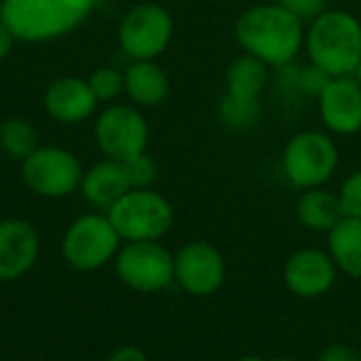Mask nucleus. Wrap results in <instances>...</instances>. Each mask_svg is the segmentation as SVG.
Instances as JSON below:
<instances>
[{"instance_id":"obj_28","label":"nucleus","mask_w":361,"mask_h":361,"mask_svg":"<svg viewBox=\"0 0 361 361\" xmlns=\"http://www.w3.org/2000/svg\"><path fill=\"white\" fill-rule=\"evenodd\" d=\"M317 361H360V351L345 343H332L319 351Z\"/></svg>"},{"instance_id":"obj_19","label":"nucleus","mask_w":361,"mask_h":361,"mask_svg":"<svg viewBox=\"0 0 361 361\" xmlns=\"http://www.w3.org/2000/svg\"><path fill=\"white\" fill-rule=\"evenodd\" d=\"M328 254L332 256L338 273L351 279H361V220L343 216L341 222L326 235Z\"/></svg>"},{"instance_id":"obj_7","label":"nucleus","mask_w":361,"mask_h":361,"mask_svg":"<svg viewBox=\"0 0 361 361\" xmlns=\"http://www.w3.org/2000/svg\"><path fill=\"white\" fill-rule=\"evenodd\" d=\"M116 277L133 292L154 294L173 281V254L159 241L125 243L114 258Z\"/></svg>"},{"instance_id":"obj_34","label":"nucleus","mask_w":361,"mask_h":361,"mask_svg":"<svg viewBox=\"0 0 361 361\" xmlns=\"http://www.w3.org/2000/svg\"><path fill=\"white\" fill-rule=\"evenodd\" d=\"M360 361H361V351H360Z\"/></svg>"},{"instance_id":"obj_18","label":"nucleus","mask_w":361,"mask_h":361,"mask_svg":"<svg viewBox=\"0 0 361 361\" xmlns=\"http://www.w3.org/2000/svg\"><path fill=\"white\" fill-rule=\"evenodd\" d=\"M269 82H271V68L264 61L247 53H241L226 68L224 93L243 99H262V93L267 91Z\"/></svg>"},{"instance_id":"obj_26","label":"nucleus","mask_w":361,"mask_h":361,"mask_svg":"<svg viewBox=\"0 0 361 361\" xmlns=\"http://www.w3.org/2000/svg\"><path fill=\"white\" fill-rule=\"evenodd\" d=\"M125 169H127V176H129L133 188H150V184L157 180V165L146 154H140V157L127 161Z\"/></svg>"},{"instance_id":"obj_2","label":"nucleus","mask_w":361,"mask_h":361,"mask_svg":"<svg viewBox=\"0 0 361 361\" xmlns=\"http://www.w3.org/2000/svg\"><path fill=\"white\" fill-rule=\"evenodd\" d=\"M305 51L330 78L353 76L361 59V21L343 8L324 11L307 23Z\"/></svg>"},{"instance_id":"obj_13","label":"nucleus","mask_w":361,"mask_h":361,"mask_svg":"<svg viewBox=\"0 0 361 361\" xmlns=\"http://www.w3.org/2000/svg\"><path fill=\"white\" fill-rule=\"evenodd\" d=\"M322 125L332 135H355L361 131V85L355 76H334L315 99Z\"/></svg>"},{"instance_id":"obj_11","label":"nucleus","mask_w":361,"mask_h":361,"mask_svg":"<svg viewBox=\"0 0 361 361\" xmlns=\"http://www.w3.org/2000/svg\"><path fill=\"white\" fill-rule=\"evenodd\" d=\"M95 135L102 152L110 161L127 163L144 154L148 144V125L137 110L114 106L99 116Z\"/></svg>"},{"instance_id":"obj_29","label":"nucleus","mask_w":361,"mask_h":361,"mask_svg":"<svg viewBox=\"0 0 361 361\" xmlns=\"http://www.w3.org/2000/svg\"><path fill=\"white\" fill-rule=\"evenodd\" d=\"M104 361H148V357H146V353L140 347L125 345V347L114 349Z\"/></svg>"},{"instance_id":"obj_20","label":"nucleus","mask_w":361,"mask_h":361,"mask_svg":"<svg viewBox=\"0 0 361 361\" xmlns=\"http://www.w3.org/2000/svg\"><path fill=\"white\" fill-rule=\"evenodd\" d=\"M125 89L135 104L152 108L163 104L169 95V78L152 59L135 61L125 72Z\"/></svg>"},{"instance_id":"obj_5","label":"nucleus","mask_w":361,"mask_h":361,"mask_svg":"<svg viewBox=\"0 0 361 361\" xmlns=\"http://www.w3.org/2000/svg\"><path fill=\"white\" fill-rule=\"evenodd\" d=\"M108 220L125 243L161 241L173 226V207L152 188H131L108 209Z\"/></svg>"},{"instance_id":"obj_4","label":"nucleus","mask_w":361,"mask_h":361,"mask_svg":"<svg viewBox=\"0 0 361 361\" xmlns=\"http://www.w3.org/2000/svg\"><path fill=\"white\" fill-rule=\"evenodd\" d=\"M341 163V152L328 131L305 129L294 133L281 152V171L296 190L326 186Z\"/></svg>"},{"instance_id":"obj_8","label":"nucleus","mask_w":361,"mask_h":361,"mask_svg":"<svg viewBox=\"0 0 361 361\" xmlns=\"http://www.w3.org/2000/svg\"><path fill=\"white\" fill-rule=\"evenodd\" d=\"M226 260L207 241H190L173 254V281L195 298H207L226 283Z\"/></svg>"},{"instance_id":"obj_30","label":"nucleus","mask_w":361,"mask_h":361,"mask_svg":"<svg viewBox=\"0 0 361 361\" xmlns=\"http://www.w3.org/2000/svg\"><path fill=\"white\" fill-rule=\"evenodd\" d=\"M13 34H11V30L0 21V59L11 51V44H13Z\"/></svg>"},{"instance_id":"obj_25","label":"nucleus","mask_w":361,"mask_h":361,"mask_svg":"<svg viewBox=\"0 0 361 361\" xmlns=\"http://www.w3.org/2000/svg\"><path fill=\"white\" fill-rule=\"evenodd\" d=\"M338 199L345 216L361 220V169L345 178L338 188Z\"/></svg>"},{"instance_id":"obj_17","label":"nucleus","mask_w":361,"mask_h":361,"mask_svg":"<svg viewBox=\"0 0 361 361\" xmlns=\"http://www.w3.org/2000/svg\"><path fill=\"white\" fill-rule=\"evenodd\" d=\"M343 207L338 192L328 190L326 186L302 190L296 201V218L300 226L311 233L328 235L343 218Z\"/></svg>"},{"instance_id":"obj_9","label":"nucleus","mask_w":361,"mask_h":361,"mask_svg":"<svg viewBox=\"0 0 361 361\" xmlns=\"http://www.w3.org/2000/svg\"><path fill=\"white\" fill-rule=\"evenodd\" d=\"M173 34V19L161 4L144 2L133 6L121 23V47L137 61L161 55Z\"/></svg>"},{"instance_id":"obj_32","label":"nucleus","mask_w":361,"mask_h":361,"mask_svg":"<svg viewBox=\"0 0 361 361\" xmlns=\"http://www.w3.org/2000/svg\"><path fill=\"white\" fill-rule=\"evenodd\" d=\"M355 78H357V82L361 85V59H360V63H357V70H355V74H353Z\"/></svg>"},{"instance_id":"obj_22","label":"nucleus","mask_w":361,"mask_h":361,"mask_svg":"<svg viewBox=\"0 0 361 361\" xmlns=\"http://www.w3.org/2000/svg\"><path fill=\"white\" fill-rule=\"evenodd\" d=\"M0 144L11 157L25 159L36 150V131L21 118H8L0 127Z\"/></svg>"},{"instance_id":"obj_23","label":"nucleus","mask_w":361,"mask_h":361,"mask_svg":"<svg viewBox=\"0 0 361 361\" xmlns=\"http://www.w3.org/2000/svg\"><path fill=\"white\" fill-rule=\"evenodd\" d=\"M328 80H330V76L309 61L305 66H298V70H296V93L302 97L317 99L324 91V87L328 85Z\"/></svg>"},{"instance_id":"obj_33","label":"nucleus","mask_w":361,"mask_h":361,"mask_svg":"<svg viewBox=\"0 0 361 361\" xmlns=\"http://www.w3.org/2000/svg\"><path fill=\"white\" fill-rule=\"evenodd\" d=\"M267 361H298V360H292V357H273V360H267Z\"/></svg>"},{"instance_id":"obj_10","label":"nucleus","mask_w":361,"mask_h":361,"mask_svg":"<svg viewBox=\"0 0 361 361\" xmlns=\"http://www.w3.org/2000/svg\"><path fill=\"white\" fill-rule=\"evenodd\" d=\"M23 182L40 197H66L80 186L78 161L61 148H36L23 159Z\"/></svg>"},{"instance_id":"obj_21","label":"nucleus","mask_w":361,"mask_h":361,"mask_svg":"<svg viewBox=\"0 0 361 361\" xmlns=\"http://www.w3.org/2000/svg\"><path fill=\"white\" fill-rule=\"evenodd\" d=\"M218 118L231 131H247L262 118V99H243L224 93L218 104Z\"/></svg>"},{"instance_id":"obj_16","label":"nucleus","mask_w":361,"mask_h":361,"mask_svg":"<svg viewBox=\"0 0 361 361\" xmlns=\"http://www.w3.org/2000/svg\"><path fill=\"white\" fill-rule=\"evenodd\" d=\"M95 95L89 87V82L78 78H61L55 80L47 95L44 106L47 110L63 123H76L89 116L95 108Z\"/></svg>"},{"instance_id":"obj_1","label":"nucleus","mask_w":361,"mask_h":361,"mask_svg":"<svg viewBox=\"0 0 361 361\" xmlns=\"http://www.w3.org/2000/svg\"><path fill=\"white\" fill-rule=\"evenodd\" d=\"M235 40L243 53L269 68L292 63L305 49L307 23L279 2H262L245 8L235 21Z\"/></svg>"},{"instance_id":"obj_24","label":"nucleus","mask_w":361,"mask_h":361,"mask_svg":"<svg viewBox=\"0 0 361 361\" xmlns=\"http://www.w3.org/2000/svg\"><path fill=\"white\" fill-rule=\"evenodd\" d=\"M89 87H91L95 99H112L125 87V78L112 68H102L91 74Z\"/></svg>"},{"instance_id":"obj_6","label":"nucleus","mask_w":361,"mask_h":361,"mask_svg":"<svg viewBox=\"0 0 361 361\" xmlns=\"http://www.w3.org/2000/svg\"><path fill=\"white\" fill-rule=\"evenodd\" d=\"M121 250V237L110 224L108 216L89 214L70 224L61 239L63 260L82 273L97 271L116 258Z\"/></svg>"},{"instance_id":"obj_12","label":"nucleus","mask_w":361,"mask_h":361,"mask_svg":"<svg viewBox=\"0 0 361 361\" xmlns=\"http://www.w3.org/2000/svg\"><path fill=\"white\" fill-rule=\"evenodd\" d=\"M338 277V269L328 254L319 247H300L288 256L283 264V283L290 294L302 300L326 296Z\"/></svg>"},{"instance_id":"obj_27","label":"nucleus","mask_w":361,"mask_h":361,"mask_svg":"<svg viewBox=\"0 0 361 361\" xmlns=\"http://www.w3.org/2000/svg\"><path fill=\"white\" fill-rule=\"evenodd\" d=\"M288 11H292L296 17H300L305 23L313 21L317 15L328 11V0H277Z\"/></svg>"},{"instance_id":"obj_15","label":"nucleus","mask_w":361,"mask_h":361,"mask_svg":"<svg viewBox=\"0 0 361 361\" xmlns=\"http://www.w3.org/2000/svg\"><path fill=\"white\" fill-rule=\"evenodd\" d=\"M80 188L85 199L97 207V209H110L125 192H129L131 180L127 176L125 163L118 161H104L97 163L87 171V176L80 180Z\"/></svg>"},{"instance_id":"obj_14","label":"nucleus","mask_w":361,"mask_h":361,"mask_svg":"<svg viewBox=\"0 0 361 361\" xmlns=\"http://www.w3.org/2000/svg\"><path fill=\"white\" fill-rule=\"evenodd\" d=\"M40 239L25 220L0 222V281L21 279L38 260Z\"/></svg>"},{"instance_id":"obj_31","label":"nucleus","mask_w":361,"mask_h":361,"mask_svg":"<svg viewBox=\"0 0 361 361\" xmlns=\"http://www.w3.org/2000/svg\"><path fill=\"white\" fill-rule=\"evenodd\" d=\"M239 361H267L264 357H260V355H245V357H241Z\"/></svg>"},{"instance_id":"obj_3","label":"nucleus","mask_w":361,"mask_h":361,"mask_svg":"<svg viewBox=\"0 0 361 361\" xmlns=\"http://www.w3.org/2000/svg\"><path fill=\"white\" fill-rule=\"evenodd\" d=\"M95 0H4L2 23L15 38L44 40L78 25Z\"/></svg>"}]
</instances>
